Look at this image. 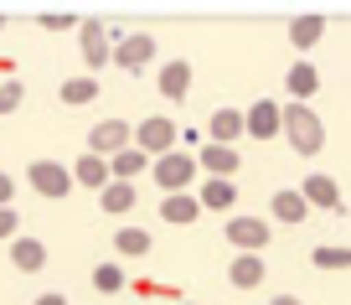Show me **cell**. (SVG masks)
I'll list each match as a JSON object with an SVG mask.
<instances>
[{
    "label": "cell",
    "instance_id": "obj_1",
    "mask_svg": "<svg viewBox=\"0 0 351 305\" xmlns=\"http://www.w3.org/2000/svg\"><path fill=\"white\" fill-rule=\"evenodd\" d=\"M285 140L300 155H320L326 150V120L310 104H285Z\"/></svg>",
    "mask_w": 351,
    "mask_h": 305
},
{
    "label": "cell",
    "instance_id": "obj_2",
    "mask_svg": "<svg viewBox=\"0 0 351 305\" xmlns=\"http://www.w3.org/2000/svg\"><path fill=\"white\" fill-rule=\"evenodd\" d=\"M150 171H155V186H160V196H171V192H186V186L197 181L202 161H197V155H186V150H171V155H160Z\"/></svg>",
    "mask_w": 351,
    "mask_h": 305
},
{
    "label": "cell",
    "instance_id": "obj_3",
    "mask_svg": "<svg viewBox=\"0 0 351 305\" xmlns=\"http://www.w3.org/2000/svg\"><path fill=\"white\" fill-rule=\"evenodd\" d=\"M26 186H32L36 196L62 202V196L73 192V166H62V161H32V166H26Z\"/></svg>",
    "mask_w": 351,
    "mask_h": 305
},
{
    "label": "cell",
    "instance_id": "obj_4",
    "mask_svg": "<svg viewBox=\"0 0 351 305\" xmlns=\"http://www.w3.org/2000/svg\"><path fill=\"white\" fill-rule=\"evenodd\" d=\"M130 145H134V124H124V120H99L93 130H88V150L104 155V161L124 155Z\"/></svg>",
    "mask_w": 351,
    "mask_h": 305
},
{
    "label": "cell",
    "instance_id": "obj_5",
    "mask_svg": "<svg viewBox=\"0 0 351 305\" xmlns=\"http://www.w3.org/2000/svg\"><path fill=\"white\" fill-rule=\"evenodd\" d=\"M134 145H140L150 161H160V155H171V150H176V124L165 120V114H150V120L134 124Z\"/></svg>",
    "mask_w": 351,
    "mask_h": 305
},
{
    "label": "cell",
    "instance_id": "obj_6",
    "mask_svg": "<svg viewBox=\"0 0 351 305\" xmlns=\"http://www.w3.org/2000/svg\"><path fill=\"white\" fill-rule=\"evenodd\" d=\"M77 42H83V63H88V67L114 63V36H109V26H104V21H93V16H88V21L77 26Z\"/></svg>",
    "mask_w": 351,
    "mask_h": 305
},
{
    "label": "cell",
    "instance_id": "obj_7",
    "mask_svg": "<svg viewBox=\"0 0 351 305\" xmlns=\"http://www.w3.org/2000/svg\"><path fill=\"white\" fill-rule=\"evenodd\" d=\"M155 63V36L134 32V36H119L114 42V67H124V73H140V67Z\"/></svg>",
    "mask_w": 351,
    "mask_h": 305
},
{
    "label": "cell",
    "instance_id": "obj_8",
    "mask_svg": "<svg viewBox=\"0 0 351 305\" xmlns=\"http://www.w3.org/2000/svg\"><path fill=\"white\" fill-rule=\"evenodd\" d=\"M222 233H228V243L238 253H258L263 243H269V223H263V218H228Z\"/></svg>",
    "mask_w": 351,
    "mask_h": 305
},
{
    "label": "cell",
    "instance_id": "obj_9",
    "mask_svg": "<svg viewBox=\"0 0 351 305\" xmlns=\"http://www.w3.org/2000/svg\"><path fill=\"white\" fill-rule=\"evenodd\" d=\"M274 135H285V109L274 98H258L248 109V140H274Z\"/></svg>",
    "mask_w": 351,
    "mask_h": 305
},
{
    "label": "cell",
    "instance_id": "obj_10",
    "mask_svg": "<svg viewBox=\"0 0 351 305\" xmlns=\"http://www.w3.org/2000/svg\"><path fill=\"white\" fill-rule=\"evenodd\" d=\"M207 135H212V145H238L243 135H248V114L243 109H217L207 120Z\"/></svg>",
    "mask_w": 351,
    "mask_h": 305
},
{
    "label": "cell",
    "instance_id": "obj_11",
    "mask_svg": "<svg viewBox=\"0 0 351 305\" xmlns=\"http://www.w3.org/2000/svg\"><path fill=\"white\" fill-rule=\"evenodd\" d=\"M269 212H274V223H305L310 218V202H305V192H295V186H279L274 196H269Z\"/></svg>",
    "mask_w": 351,
    "mask_h": 305
},
{
    "label": "cell",
    "instance_id": "obj_12",
    "mask_svg": "<svg viewBox=\"0 0 351 305\" xmlns=\"http://www.w3.org/2000/svg\"><path fill=\"white\" fill-rule=\"evenodd\" d=\"M202 196H191V192H171V196H160V218L165 223H176V228H186V223H197L202 218Z\"/></svg>",
    "mask_w": 351,
    "mask_h": 305
},
{
    "label": "cell",
    "instance_id": "obj_13",
    "mask_svg": "<svg viewBox=\"0 0 351 305\" xmlns=\"http://www.w3.org/2000/svg\"><path fill=\"white\" fill-rule=\"evenodd\" d=\"M73 181H77V186H99V192H104V186L114 181V166L104 161V155L83 150V155H77V161H73Z\"/></svg>",
    "mask_w": 351,
    "mask_h": 305
},
{
    "label": "cell",
    "instance_id": "obj_14",
    "mask_svg": "<svg viewBox=\"0 0 351 305\" xmlns=\"http://www.w3.org/2000/svg\"><path fill=\"white\" fill-rule=\"evenodd\" d=\"M155 88H160V93L171 98V104H181V98L191 93V63H186V57L165 63V67H160V83H155Z\"/></svg>",
    "mask_w": 351,
    "mask_h": 305
},
{
    "label": "cell",
    "instance_id": "obj_15",
    "mask_svg": "<svg viewBox=\"0 0 351 305\" xmlns=\"http://www.w3.org/2000/svg\"><path fill=\"white\" fill-rule=\"evenodd\" d=\"M202 207H207V212L238 207V181H228V176H207V181H202Z\"/></svg>",
    "mask_w": 351,
    "mask_h": 305
},
{
    "label": "cell",
    "instance_id": "obj_16",
    "mask_svg": "<svg viewBox=\"0 0 351 305\" xmlns=\"http://www.w3.org/2000/svg\"><path fill=\"white\" fill-rule=\"evenodd\" d=\"M11 264L21 274H42L47 269V243L42 238H11Z\"/></svg>",
    "mask_w": 351,
    "mask_h": 305
},
{
    "label": "cell",
    "instance_id": "obj_17",
    "mask_svg": "<svg viewBox=\"0 0 351 305\" xmlns=\"http://www.w3.org/2000/svg\"><path fill=\"white\" fill-rule=\"evenodd\" d=\"M228 284L232 290H258L263 284V259L258 253H238V259L228 264Z\"/></svg>",
    "mask_w": 351,
    "mask_h": 305
},
{
    "label": "cell",
    "instance_id": "obj_18",
    "mask_svg": "<svg viewBox=\"0 0 351 305\" xmlns=\"http://www.w3.org/2000/svg\"><path fill=\"white\" fill-rule=\"evenodd\" d=\"M300 192H305V202H310V207H341V186L330 181L326 171H310Z\"/></svg>",
    "mask_w": 351,
    "mask_h": 305
},
{
    "label": "cell",
    "instance_id": "obj_19",
    "mask_svg": "<svg viewBox=\"0 0 351 305\" xmlns=\"http://www.w3.org/2000/svg\"><path fill=\"white\" fill-rule=\"evenodd\" d=\"M320 36H326V16H295V21H289V47H295V52H310Z\"/></svg>",
    "mask_w": 351,
    "mask_h": 305
},
{
    "label": "cell",
    "instance_id": "obj_20",
    "mask_svg": "<svg viewBox=\"0 0 351 305\" xmlns=\"http://www.w3.org/2000/svg\"><path fill=\"white\" fill-rule=\"evenodd\" d=\"M285 88L295 93V104H305V98L320 88V73H315V63H305V57H300V63L285 73Z\"/></svg>",
    "mask_w": 351,
    "mask_h": 305
},
{
    "label": "cell",
    "instance_id": "obj_21",
    "mask_svg": "<svg viewBox=\"0 0 351 305\" xmlns=\"http://www.w3.org/2000/svg\"><path fill=\"white\" fill-rule=\"evenodd\" d=\"M202 166H207L212 176H228V181H232V171H238L243 161H238V150H232V145H212V140H207V145H202Z\"/></svg>",
    "mask_w": 351,
    "mask_h": 305
},
{
    "label": "cell",
    "instance_id": "obj_22",
    "mask_svg": "<svg viewBox=\"0 0 351 305\" xmlns=\"http://www.w3.org/2000/svg\"><path fill=\"white\" fill-rule=\"evenodd\" d=\"M99 207L114 212V218H119V212H130V207H134V181H109V186L99 192Z\"/></svg>",
    "mask_w": 351,
    "mask_h": 305
},
{
    "label": "cell",
    "instance_id": "obj_23",
    "mask_svg": "<svg viewBox=\"0 0 351 305\" xmlns=\"http://www.w3.org/2000/svg\"><path fill=\"white\" fill-rule=\"evenodd\" d=\"M57 98H62L67 109H83V104L99 98V83H93V78H67V83L57 88Z\"/></svg>",
    "mask_w": 351,
    "mask_h": 305
},
{
    "label": "cell",
    "instance_id": "obj_24",
    "mask_svg": "<svg viewBox=\"0 0 351 305\" xmlns=\"http://www.w3.org/2000/svg\"><path fill=\"white\" fill-rule=\"evenodd\" d=\"M109 166H114V181H134V176H140L145 166H155V161L140 150V145H130V150H124V155H114Z\"/></svg>",
    "mask_w": 351,
    "mask_h": 305
},
{
    "label": "cell",
    "instance_id": "obj_25",
    "mask_svg": "<svg viewBox=\"0 0 351 305\" xmlns=\"http://www.w3.org/2000/svg\"><path fill=\"white\" fill-rule=\"evenodd\" d=\"M150 233H145V228H119V233H114V249H119L124 253V259H145V253H150Z\"/></svg>",
    "mask_w": 351,
    "mask_h": 305
},
{
    "label": "cell",
    "instance_id": "obj_26",
    "mask_svg": "<svg viewBox=\"0 0 351 305\" xmlns=\"http://www.w3.org/2000/svg\"><path fill=\"white\" fill-rule=\"evenodd\" d=\"M93 290L119 295V290H130V280H124V269H119V264H99V269H93Z\"/></svg>",
    "mask_w": 351,
    "mask_h": 305
},
{
    "label": "cell",
    "instance_id": "obj_27",
    "mask_svg": "<svg viewBox=\"0 0 351 305\" xmlns=\"http://www.w3.org/2000/svg\"><path fill=\"white\" fill-rule=\"evenodd\" d=\"M310 264L315 269H351V249H326L320 243V249H310Z\"/></svg>",
    "mask_w": 351,
    "mask_h": 305
},
{
    "label": "cell",
    "instance_id": "obj_28",
    "mask_svg": "<svg viewBox=\"0 0 351 305\" xmlns=\"http://www.w3.org/2000/svg\"><path fill=\"white\" fill-rule=\"evenodd\" d=\"M21 98H26V88L16 83V78H0V114H16Z\"/></svg>",
    "mask_w": 351,
    "mask_h": 305
},
{
    "label": "cell",
    "instance_id": "obj_29",
    "mask_svg": "<svg viewBox=\"0 0 351 305\" xmlns=\"http://www.w3.org/2000/svg\"><path fill=\"white\" fill-rule=\"evenodd\" d=\"M21 218H16V207H0V238H21Z\"/></svg>",
    "mask_w": 351,
    "mask_h": 305
},
{
    "label": "cell",
    "instance_id": "obj_30",
    "mask_svg": "<svg viewBox=\"0 0 351 305\" xmlns=\"http://www.w3.org/2000/svg\"><path fill=\"white\" fill-rule=\"evenodd\" d=\"M83 21H73V16H42V32H77Z\"/></svg>",
    "mask_w": 351,
    "mask_h": 305
},
{
    "label": "cell",
    "instance_id": "obj_31",
    "mask_svg": "<svg viewBox=\"0 0 351 305\" xmlns=\"http://www.w3.org/2000/svg\"><path fill=\"white\" fill-rule=\"evenodd\" d=\"M11 196H16V181L0 171V207H11Z\"/></svg>",
    "mask_w": 351,
    "mask_h": 305
},
{
    "label": "cell",
    "instance_id": "obj_32",
    "mask_svg": "<svg viewBox=\"0 0 351 305\" xmlns=\"http://www.w3.org/2000/svg\"><path fill=\"white\" fill-rule=\"evenodd\" d=\"M36 305H67V295H57V290H47V295H36Z\"/></svg>",
    "mask_w": 351,
    "mask_h": 305
},
{
    "label": "cell",
    "instance_id": "obj_33",
    "mask_svg": "<svg viewBox=\"0 0 351 305\" xmlns=\"http://www.w3.org/2000/svg\"><path fill=\"white\" fill-rule=\"evenodd\" d=\"M269 305H305V300H295V295H274Z\"/></svg>",
    "mask_w": 351,
    "mask_h": 305
},
{
    "label": "cell",
    "instance_id": "obj_34",
    "mask_svg": "<svg viewBox=\"0 0 351 305\" xmlns=\"http://www.w3.org/2000/svg\"><path fill=\"white\" fill-rule=\"evenodd\" d=\"M176 305H197V300H176Z\"/></svg>",
    "mask_w": 351,
    "mask_h": 305
}]
</instances>
